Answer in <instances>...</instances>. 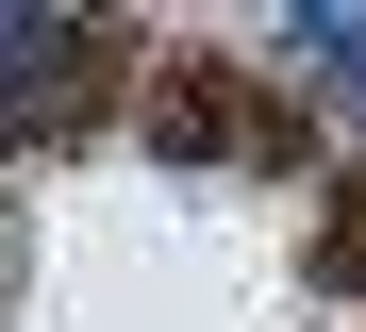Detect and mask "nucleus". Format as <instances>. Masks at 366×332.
Returning <instances> with one entry per match:
<instances>
[{"instance_id": "f03ea898", "label": "nucleus", "mask_w": 366, "mask_h": 332, "mask_svg": "<svg viewBox=\"0 0 366 332\" xmlns=\"http://www.w3.org/2000/svg\"><path fill=\"white\" fill-rule=\"evenodd\" d=\"M150 133H167V166H183V150H267V116L233 100V84H167V116H150Z\"/></svg>"}, {"instance_id": "f257e3e1", "label": "nucleus", "mask_w": 366, "mask_h": 332, "mask_svg": "<svg viewBox=\"0 0 366 332\" xmlns=\"http://www.w3.org/2000/svg\"><path fill=\"white\" fill-rule=\"evenodd\" d=\"M100 50V17H34V0H0V133L67 116V66Z\"/></svg>"}]
</instances>
